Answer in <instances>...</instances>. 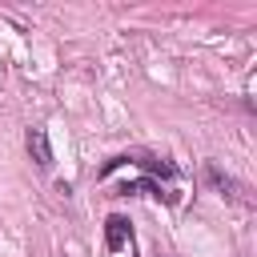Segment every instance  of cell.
Wrapping results in <instances>:
<instances>
[{"mask_svg":"<svg viewBox=\"0 0 257 257\" xmlns=\"http://www.w3.org/2000/svg\"><path fill=\"white\" fill-rule=\"evenodd\" d=\"M205 181L217 189V193H225L229 201H241V205H253V193H249V185H241L237 177H229L225 169H217V165H205Z\"/></svg>","mask_w":257,"mask_h":257,"instance_id":"cell-1","label":"cell"},{"mask_svg":"<svg viewBox=\"0 0 257 257\" xmlns=\"http://www.w3.org/2000/svg\"><path fill=\"white\" fill-rule=\"evenodd\" d=\"M24 145H28L32 161H36L40 169H52V145H48V133H44V128H28Z\"/></svg>","mask_w":257,"mask_h":257,"instance_id":"cell-2","label":"cell"},{"mask_svg":"<svg viewBox=\"0 0 257 257\" xmlns=\"http://www.w3.org/2000/svg\"><path fill=\"white\" fill-rule=\"evenodd\" d=\"M104 241H108V249H120V245H133V225L124 221V217H108L104 221Z\"/></svg>","mask_w":257,"mask_h":257,"instance_id":"cell-3","label":"cell"}]
</instances>
